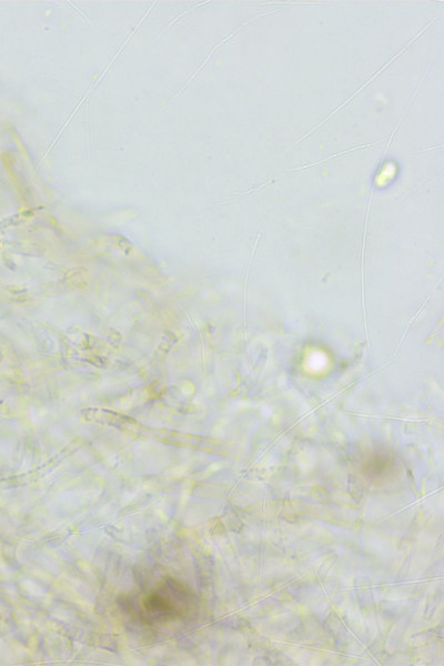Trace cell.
<instances>
[{
  "instance_id": "6da1fadb",
  "label": "cell",
  "mask_w": 444,
  "mask_h": 666,
  "mask_svg": "<svg viewBox=\"0 0 444 666\" xmlns=\"http://www.w3.org/2000/svg\"><path fill=\"white\" fill-rule=\"evenodd\" d=\"M120 607L132 622L155 628L192 616L196 598L183 583L164 577L148 589L122 596Z\"/></svg>"
}]
</instances>
